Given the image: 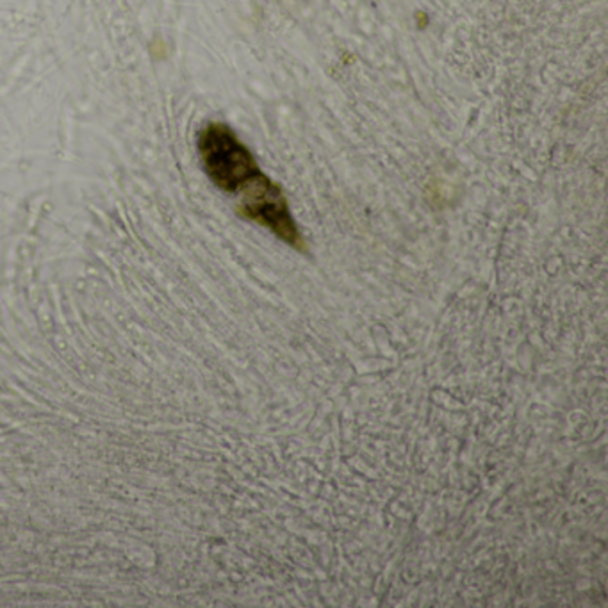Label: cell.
I'll return each mask as SVG.
<instances>
[{"label":"cell","mask_w":608,"mask_h":608,"mask_svg":"<svg viewBox=\"0 0 608 608\" xmlns=\"http://www.w3.org/2000/svg\"><path fill=\"white\" fill-rule=\"evenodd\" d=\"M198 154L211 182L230 195H239L262 173L250 148L221 121H211L200 130Z\"/></svg>","instance_id":"1"},{"label":"cell","mask_w":608,"mask_h":608,"mask_svg":"<svg viewBox=\"0 0 608 608\" xmlns=\"http://www.w3.org/2000/svg\"><path fill=\"white\" fill-rule=\"evenodd\" d=\"M239 196L235 211L241 218L268 228L291 248L302 253L307 252L305 237L294 221L284 189L275 180L262 171Z\"/></svg>","instance_id":"2"}]
</instances>
